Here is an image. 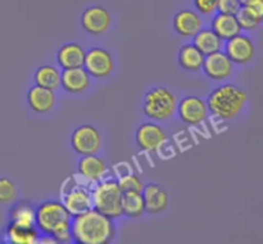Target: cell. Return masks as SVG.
Returning <instances> with one entry per match:
<instances>
[{"mask_svg":"<svg viewBox=\"0 0 263 244\" xmlns=\"http://www.w3.org/2000/svg\"><path fill=\"white\" fill-rule=\"evenodd\" d=\"M241 8L240 0H217V7L216 10L218 13H225V14H234L239 12Z\"/></svg>","mask_w":263,"mask_h":244,"instance_id":"cell-30","label":"cell"},{"mask_svg":"<svg viewBox=\"0 0 263 244\" xmlns=\"http://www.w3.org/2000/svg\"><path fill=\"white\" fill-rule=\"evenodd\" d=\"M71 234L76 244H108L115 239L116 226L112 218L90 208L72 217Z\"/></svg>","mask_w":263,"mask_h":244,"instance_id":"cell-1","label":"cell"},{"mask_svg":"<svg viewBox=\"0 0 263 244\" xmlns=\"http://www.w3.org/2000/svg\"><path fill=\"white\" fill-rule=\"evenodd\" d=\"M141 194L145 203V212L157 215L166 211L168 205V194L162 185L157 182H148L146 185H143Z\"/></svg>","mask_w":263,"mask_h":244,"instance_id":"cell-18","label":"cell"},{"mask_svg":"<svg viewBox=\"0 0 263 244\" xmlns=\"http://www.w3.org/2000/svg\"><path fill=\"white\" fill-rule=\"evenodd\" d=\"M172 26L176 33L181 37H193L200 28H203V20L199 13L192 9H181L175 13Z\"/></svg>","mask_w":263,"mask_h":244,"instance_id":"cell-17","label":"cell"},{"mask_svg":"<svg viewBox=\"0 0 263 244\" xmlns=\"http://www.w3.org/2000/svg\"><path fill=\"white\" fill-rule=\"evenodd\" d=\"M80 23L87 35L102 36L109 31L112 26V15L103 5H90L81 13Z\"/></svg>","mask_w":263,"mask_h":244,"instance_id":"cell-9","label":"cell"},{"mask_svg":"<svg viewBox=\"0 0 263 244\" xmlns=\"http://www.w3.org/2000/svg\"><path fill=\"white\" fill-rule=\"evenodd\" d=\"M204 54L195 48L193 43L184 44L177 51V64L187 72H198L202 69Z\"/></svg>","mask_w":263,"mask_h":244,"instance_id":"cell-22","label":"cell"},{"mask_svg":"<svg viewBox=\"0 0 263 244\" xmlns=\"http://www.w3.org/2000/svg\"><path fill=\"white\" fill-rule=\"evenodd\" d=\"M35 205L31 202H13L8 211L9 222L20 226H35Z\"/></svg>","mask_w":263,"mask_h":244,"instance_id":"cell-23","label":"cell"},{"mask_svg":"<svg viewBox=\"0 0 263 244\" xmlns=\"http://www.w3.org/2000/svg\"><path fill=\"white\" fill-rule=\"evenodd\" d=\"M69 179L72 184L68 185V187L63 186L61 202L69 215L73 217L92 208L91 192L89 189V184L82 179L81 181H79L76 177H69Z\"/></svg>","mask_w":263,"mask_h":244,"instance_id":"cell-6","label":"cell"},{"mask_svg":"<svg viewBox=\"0 0 263 244\" xmlns=\"http://www.w3.org/2000/svg\"><path fill=\"white\" fill-rule=\"evenodd\" d=\"M26 100L27 105L36 115H45L49 113L57 103L55 92L53 90L45 89V87L32 85L26 92Z\"/></svg>","mask_w":263,"mask_h":244,"instance_id":"cell-15","label":"cell"},{"mask_svg":"<svg viewBox=\"0 0 263 244\" xmlns=\"http://www.w3.org/2000/svg\"><path fill=\"white\" fill-rule=\"evenodd\" d=\"M72 216L61 200L49 199L35 208V226L40 234L50 235L57 243H71Z\"/></svg>","mask_w":263,"mask_h":244,"instance_id":"cell-2","label":"cell"},{"mask_svg":"<svg viewBox=\"0 0 263 244\" xmlns=\"http://www.w3.org/2000/svg\"><path fill=\"white\" fill-rule=\"evenodd\" d=\"M17 184L9 177L0 176V203L2 204H10V203L17 200Z\"/></svg>","mask_w":263,"mask_h":244,"instance_id":"cell-28","label":"cell"},{"mask_svg":"<svg viewBox=\"0 0 263 244\" xmlns=\"http://www.w3.org/2000/svg\"><path fill=\"white\" fill-rule=\"evenodd\" d=\"M145 212V203L141 192H123L122 193V216L128 218H138Z\"/></svg>","mask_w":263,"mask_h":244,"instance_id":"cell-26","label":"cell"},{"mask_svg":"<svg viewBox=\"0 0 263 244\" xmlns=\"http://www.w3.org/2000/svg\"><path fill=\"white\" fill-rule=\"evenodd\" d=\"M195 9L202 15H211L216 12L217 0H193Z\"/></svg>","mask_w":263,"mask_h":244,"instance_id":"cell-31","label":"cell"},{"mask_svg":"<svg viewBox=\"0 0 263 244\" xmlns=\"http://www.w3.org/2000/svg\"><path fill=\"white\" fill-rule=\"evenodd\" d=\"M205 103L208 110L220 120H235L246 109L248 94L236 84L226 82L215 87L208 94Z\"/></svg>","mask_w":263,"mask_h":244,"instance_id":"cell-3","label":"cell"},{"mask_svg":"<svg viewBox=\"0 0 263 244\" xmlns=\"http://www.w3.org/2000/svg\"><path fill=\"white\" fill-rule=\"evenodd\" d=\"M90 192L94 210L112 220L122 217V190L118 186L117 180H100L95 182Z\"/></svg>","mask_w":263,"mask_h":244,"instance_id":"cell-4","label":"cell"},{"mask_svg":"<svg viewBox=\"0 0 263 244\" xmlns=\"http://www.w3.org/2000/svg\"><path fill=\"white\" fill-rule=\"evenodd\" d=\"M176 112L180 120L189 126H198L207 120L208 107L198 95H185L177 102Z\"/></svg>","mask_w":263,"mask_h":244,"instance_id":"cell-10","label":"cell"},{"mask_svg":"<svg viewBox=\"0 0 263 244\" xmlns=\"http://www.w3.org/2000/svg\"><path fill=\"white\" fill-rule=\"evenodd\" d=\"M85 51L86 50L82 48L81 44L76 43V41L64 43L63 45L59 46L55 53V61L58 63V67L62 69L82 67L84 66Z\"/></svg>","mask_w":263,"mask_h":244,"instance_id":"cell-19","label":"cell"},{"mask_svg":"<svg viewBox=\"0 0 263 244\" xmlns=\"http://www.w3.org/2000/svg\"><path fill=\"white\" fill-rule=\"evenodd\" d=\"M203 73L212 81H223L233 74L234 63L230 61L225 51L218 50L204 57Z\"/></svg>","mask_w":263,"mask_h":244,"instance_id":"cell-13","label":"cell"},{"mask_svg":"<svg viewBox=\"0 0 263 244\" xmlns=\"http://www.w3.org/2000/svg\"><path fill=\"white\" fill-rule=\"evenodd\" d=\"M177 98L168 87L157 85L145 91L143 97V112L153 121L168 120L176 112Z\"/></svg>","mask_w":263,"mask_h":244,"instance_id":"cell-5","label":"cell"},{"mask_svg":"<svg viewBox=\"0 0 263 244\" xmlns=\"http://www.w3.org/2000/svg\"><path fill=\"white\" fill-rule=\"evenodd\" d=\"M192 39L195 48L199 49L204 55L222 50L223 48V41L211 28H200Z\"/></svg>","mask_w":263,"mask_h":244,"instance_id":"cell-24","label":"cell"},{"mask_svg":"<svg viewBox=\"0 0 263 244\" xmlns=\"http://www.w3.org/2000/svg\"><path fill=\"white\" fill-rule=\"evenodd\" d=\"M118 186L123 192H130V190H134V192H141L143 189V181H141L140 177L136 174H133V172H127V174L121 175L117 179Z\"/></svg>","mask_w":263,"mask_h":244,"instance_id":"cell-29","label":"cell"},{"mask_svg":"<svg viewBox=\"0 0 263 244\" xmlns=\"http://www.w3.org/2000/svg\"><path fill=\"white\" fill-rule=\"evenodd\" d=\"M248 2H251V0H240L241 5H243V4H246V3H248Z\"/></svg>","mask_w":263,"mask_h":244,"instance_id":"cell-32","label":"cell"},{"mask_svg":"<svg viewBox=\"0 0 263 244\" xmlns=\"http://www.w3.org/2000/svg\"><path fill=\"white\" fill-rule=\"evenodd\" d=\"M69 144L79 156H87L99 153L103 140L99 130L94 125L82 123L72 131Z\"/></svg>","mask_w":263,"mask_h":244,"instance_id":"cell-7","label":"cell"},{"mask_svg":"<svg viewBox=\"0 0 263 244\" xmlns=\"http://www.w3.org/2000/svg\"><path fill=\"white\" fill-rule=\"evenodd\" d=\"M82 67L91 79H105L115 71V59L107 49L94 46L85 51L84 66Z\"/></svg>","mask_w":263,"mask_h":244,"instance_id":"cell-8","label":"cell"},{"mask_svg":"<svg viewBox=\"0 0 263 244\" xmlns=\"http://www.w3.org/2000/svg\"><path fill=\"white\" fill-rule=\"evenodd\" d=\"M91 84V77L84 67L62 69L61 87L72 95H79L86 91Z\"/></svg>","mask_w":263,"mask_h":244,"instance_id":"cell-16","label":"cell"},{"mask_svg":"<svg viewBox=\"0 0 263 244\" xmlns=\"http://www.w3.org/2000/svg\"><path fill=\"white\" fill-rule=\"evenodd\" d=\"M166 131L156 122H144L136 128L135 141L141 151L156 153L166 141Z\"/></svg>","mask_w":263,"mask_h":244,"instance_id":"cell-12","label":"cell"},{"mask_svg":"<svg viewBox=\"0 0 263 244\" xmlns=\"http://www.w3.org/2000/svg\"><path fill=\"white\" fill-rule=\"evenodd\" d=\"M35 85L49 90H57L61 87V69L51 64H43L33 72Z\"/></svg>","mask_w":263,"mask_h":244,"instance_id":"cell-25","label":"cell"},{"mask_svg":"<svg viewBox=\"0 0 263 244\" xmlns=\"http://www.w3.org/2000/svg\"><path fill=\"white\" fill-rule=\"evenodd\" d=\"M40 233L36 226H20L9 222L4 229V239L10 244H35Z\"/></svg>","mask_w":263,"mask_h":244,"instance_id":"cell-20","label":"cell"},{"mask_svg":"<svg viewBox=\"0 0 263 244\" xmlns=\"http://www.w3.org/2000/svg\"><path fill=\"white\" fill-rule=\"evenodd\" d=\"M223 51L236 66H248L256 57V45L249 36L239 33L226 40L223 44Z\"/></svg>","mask_w":263,"mask_h":244,"instance_id":"cell-11","label":"cell"},{"mask_svg":"<svg viewBox=\"0 0 263 244\" xmlns=\"http://www.w3.org/2000/svg\"><path fill=\"white\" fill-rule=\"evenodd\" d=\"M211 30L222 41L229 40L241 32L235 15L225 13H216L211 21Z\"/></svg>","mask_w":263,"mask_h":244,"instance_id":"cell-21","label":"cell"},{"mask_svg":"<svg viewBox=\"0 0 263 244\" xmlns=\"http://www.w3.org/2000/svg\"><path fill=\"white\" fill-rule=\"evenodd\" d=\"M238 25L241 31H254L262 23L263 17L256 14L247 5H241L239 12L235 14Z\"/></svg>","mask_w":263,"mask_h":244,"instance_id":"cell-27","label":"cell"},{"mask_svg":"<svg viewBox=\"0 0 263 244\" xmlns=\"http://www.w3.org/2000/svg\"><path fill=\"white\" fill-rule=\"evenodd\" d=\"M77 172L85 182L89 185L95 184L104 179V175L107 172V163L98 154L81 156L77 163Z\"/></svg>","mask_w":263,"mask_h":244,"instance_id":"cell-14","label":"cell"}]
</instances>
